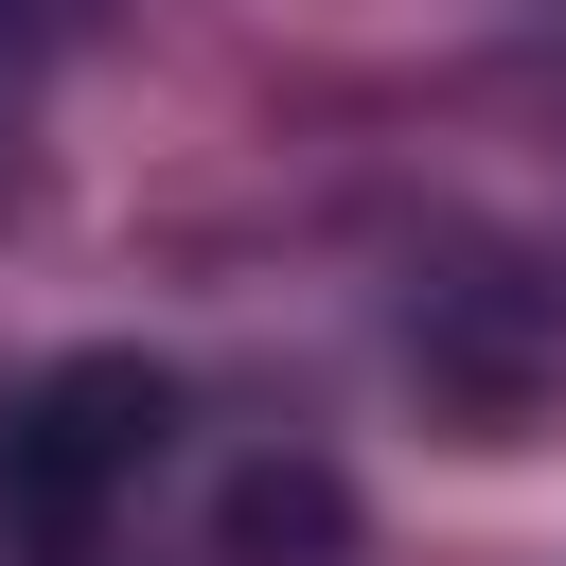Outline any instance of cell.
<instances>
[{"instance_id": "cell-1", "label": "cell", "mask_w": 566, "mask_h": 566, "mask_svg": "<svg viewBox=\"0 0 566 566\" xmlns=\"http://www.w3.org/2000/svg\"><path fill=\"white\" fill-rule=\"evenodd\" d=\"M159 442H177V389H159V371H53V389L0 424V531H18L35 566H71V548L142 495Z\"/></svg>"}]
</instances>
